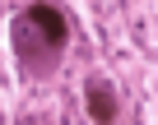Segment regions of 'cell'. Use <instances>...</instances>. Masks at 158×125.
I'll list each match as a JSON object with an SVG mask.
<instances>
[{
  "mask_svg": "<svg viewBox=\"0 0 158 125\" xmlns=\"http://www.w3.org/2000/svg\"><path fill=\"white\" fill-rule=\"evenodd\" d=\"M10 46H14V60L28 74L47 79L70 46V23L56 5H23L10 19Z\"/></svg>",
  "mask_w": 158,
  "mask_h": 125,
  "instance_id": "6da1fadb",
  "label": "cell"
},
{
  "mask_svg": "<svg viewBox=\"0 0 158 125\" xmlns=\"http://www.w3.org/2000/svg\"><path fill=\"white\" fill-rule=\"evenodd\" d=\"M84 107H89L93 125H116V111H121L116 84H112L107 74H89V79H84Z\"/></svg>",
  "mask_w": 158,
  "mask_h": 125,
  "instance_id": "7a4b0ae2",
  "label": "cell"
}]
</instances>
